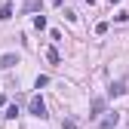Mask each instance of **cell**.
I'll return each instance as SVG.
<instances>
[{"instance_id":"cell-1","label":"cell","mask_w":129,"mask_h":129,"mask_svg":"<svg viewBox=\"0 0 129 129\" xmlns=\"http://www.w3.org/2000/svg\"><path fill=\"white\" fill-rule=\"evenodd\" d=\"M28 108H31V117H37V120H46V117H49V114H46V105H43V99H40V95H34Z\"/></svg>"},{"instance_id":"cell-2","label":"cell","mask_w":129,"mask_h":129,"mask_svg":"<svg viewBox=\"0 0 129 129\" xmlns=\"http://www.w3.org/2000/svg\"><path fill=\"white\" fill-rule=\"evenodd\" d=\"M12 64H19V55H15V52H6L3 58H0V68H3V71H9Z\"/></svg>"},{"instance_id":"cell-3","label":"cell","mask_w":129,"mask_h":129,"mask_svg":"<svg viewBox=\"0 0 129 129\" xmlns=\"http://www.w3.org/2000/svg\"><path fill=\"white\" fill-rule=\"evenodd\" d=\"M123 92H126V83H123V80H117V83L108 86V95H111V99H117V95H123Z\"/></svg>"},{"instance_id":"cell-4","label":"cell","mask_w":129,"mask_h":129,"mask_svg":"<svg viewBox=\"0 0 129 129\" xmlns=\"http://www.w3.org/2000/svg\"><path fill=\"white\" fill-rule=\"evenodd\" d=\"M89 111H92V114H89V117H99V114H102V111H105V99H95Z\"/></svg>"},{"instance_id":"cell-5","label":"cell","mask_w":129,"mask_h":129,"mask_svg":"<svg viewBox=\"0 0 129 129\" xmlns=\"http://www.w3.org/2000/svg\"><path fill=\"white\" fill-rule=\"evenodd\" d=\"M12 19V3H3L0 6V22H9Z\"/></svg>"},{"instance_id":"cell-6","label":"cell","mask_w":129,"mask_h":129,"mask_svg":"<svg viewBox=\"0 0 129 129\" xmlns=\"http://www.w3.org/2000/svg\"><path fill=\"white\" fill-rule=\"evenodd\" d=\"M117 123H120V114L114 111V114H111V117H108V120L102 123V129H111V126H117Z\"/></svg>"},{"instance_id":"cell-7","label":"cell","mask_w":129,"mask_h":129,"mask_svg":"<svg viewBox=\"0 0 129 129\" xmlns=\"http://www.w3.org/2000/svg\"><path fill=\"white\" fill-rule=\"evenodd\" d=\"M3 117H6V120H15V117H19V105H9Z\"/></svg>"},{"instance_id":"cell-8","label":"cell","mask_w":129,"mask_h":129,"mask_svg":"<svg viewBox=\"0 0 129 129\" xmlns=\"http://www.w3.org/2000/svg\"><path fill=\"white\" fill-rule=\"evenodd\" d=\"M46 58H49L52 64H58V61H61V55H58V49H46Z\"/></svg>"},{"instance_id":"cell-9","label":"cell","mask_w":129,"mask_h":129,"mask_svg":"<svg viewBox=\"0 0 129 129\" xmlns=\"http://www.w3.org/2000/svg\"><path fill=\"white\" fill-rule=\"evenodd\" d=\"M34 86H37V89H43V86H49V77H46V74H40V77L34 80Z\"/></svg>"},{"instance_id":"cell-10","label":"cell","mask_w":129,"mask_h":129,"mask_svg":"<svg viewBox=\"0 0 129 129\" xmlns=\"http://www.w3.org/2000/svg\"><path fill=\"white\" fill-rule=\"evenodd\" d=\"M114 22H117V25H123V22H129V12H126V9H120V12L114 15Z\"/></svg>"},{"instance_id":"cell-11","label":"cell","mask_w":129,"mask_h":129,"mask_svg":"<svg viewBox=\"0 0 129 129\" xmlns=\"http://www.w3.org/2000/svg\"><path fill=\"white\" fill-rule=\"evenodd\" d=\"M34 28H37V31L46 28V15H34Z\"/></svg>"},{"instance_id":"cell-12","label":"cell","mask_w":129,"mask_h":129,"mask_svg":"<svg viewBox=\"0 0 129 129\" xmlns=\"http://www.w3.org/2000/svg\"><path fill=\"white\" fill-rule=\"evenodd\" d=\"M34 9H40V0H28V3H25V12H34Z\"/></svg>"},{"instance_id":"cell-13","label":"cell","mask_w":129,"mask_h":129,"mask_svg":"<svg viewBox=\"0 0 129 129\" xmlns=\"http://www.w3.org/2000/svg\"><path fill=\"white\" fill-rule=\"evenodd\" d=\"M61 129H77V120H74V117H68V120L61 123Z\"/></svg>"},{"instance_id":"cell-14","label":"cell","mask_w":129,"mask_h":129,"mask_svg":"<svg viewBox=\"0 0 129 129\" xmlns=\"http://www.w3.org/2000/svg\"><path fill=\"white\" fill-rule=\"evenodd\" d=\"M3 105H6V95H0V108H3Z\"/></svg>"},{"instance_id":"cell-15","label":"cell","mask_w":129,"mask_h":129,"mask_svg":"<svg viewBox=\"0 0 129 129\" xmlns=\"http://www.w3.org/2000/svg\"><path fill=\"white\" fill-rule=\"evenodd\" d=\"M49 3H52V6H61V0H49Z\"/></svg>"},{"instance_id":"cell-16","label":"cell","mask_w":129,"mask_h":129,"mask_svg":"<svg viewBox=\"0 0 129 129\" xmlns=\"http://www.w3.org/2000/svg\"><path fill=\"white\" fill-rule=\"evenodd\" d=\"M114 3H120V0H111V6H114Z\"/></svg>"},{"instance_id":"cell-17","label":"cell","mask_w":129,"mask_h":129,"mask_svg":"<svg viewBox=\"0 0 129 129\" xmlns=\"http://www.w3.org/2000/svg\"><path fill=\"white\" fill-rule=\"evenodd\" d=\"M86 3H89V6H92V3H95V0H86Z\"/></svg>"}]
</instances>
